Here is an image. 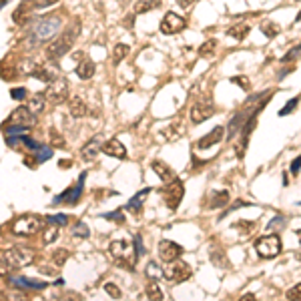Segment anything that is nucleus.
Listing matches in <instances>:
<instances>
[{
	"label": "nucleus",
	"mask_w": 301,
	"mask_h": 301,
	"mask_svg": "<svg viewBox=\"0 0 301 301\" xmlns=\"http://www.w3.org/2000/svg\"><path fill=\"white\" fill-rule=\"evenodd\" d=\"M61 29V18L54 16V14H48V16H40L38 20H34L33 26H29L26 31V42L29 46H40L44 42H50L54 40V36Z\"/></svg>",
	"instance_id": "f257e3e1"
},
{
	"label": "nucleus",
	"mask_w": 301,
	"mask_h": 301,
	"mask_svg": "<svg viewBox=\"0 0 301 301\" xmlns=\"http://www.w3.org/2000/svg\"><path fill=\"white\" fill-rule=\"evenodd\" d=\"M78 33H80V26H78V20H74V24H70L61 36H57L54 40H50V44L46 48V59L48 61H54V63L59 59H63L68 50L72 48V42L76 40Z\"/></svg>",
	"instance_id": "f03ea898"
},
{
	"label": "nucleus",
	"mask_w": 301,
	"mask_h": 301,
	"mask_svg": "<svg viewBox=\"0 0 301 301\" xmlns=\"http://www.w3.org/2000/svg\"><path fill=\"white\" fill-rule=\"evenodd\" d=\"M108 251H111V255H113L123 267L129 269V271H133L134 263L139 261V253H134L129 241H113V243L108 245Z\"/></svg>",
	"instance_id": "7ed1b4c3"
},
{
	"label": "nucleus",
	"mask_w": 301,
	"mask_h": 301,
	"mask_svg": "<svg viewBox=\"0 0 301 301\" xmlns=\"http://www.w3.org/2000/svg\"><path fill=\"white\" fill-rule=\"evenodd\" d=\"M34 261V253L31 249H20V247H12V249H4L2 251V265L10 269H20L31 265Z\"/></svg>",
	"instance_id": "20e7f679"
},
{
	"label": "nucleus",
	"mask_w": 301,
	"mask_h": 301,
	"mask_svg": "<svg viewBox=\"0 0 301 301\" xmlns=\"http://www.w3.org/2000/svg\"><path fill=\"white\" fill-rule=\"evenodd\" d=\"M281 237L277 233H271V235H263L255 241V251L259 257H265V259H273L281 253Z\"/></svg>",
	"instance_id": "39448f33"
},
{
	"label": "nucleus",
	"mask_w": 301,
	"mask_h": 301,
	"mask_svg": "<svg viewBox=\"0 0 301 301\" xmlns=\"http://www.w3.org/2000/svg\"><path fill=\"white\" fill-rule=\"evenodd\" d=\"M42 227V221L34 215H24V217H18L12 221L10 225V231L12 235H18V237H31V235L38 233Z\"/></svg>",
	"instance_id": "423d86ee"
},
{
	"label": "nucleus",
	"mask_w": 301,
	"mask_h": 301,
	"mask_svg": "<svg viewBox=\"0 0 301 301\" xmlns=\"http://www.w3.org/2000/svg\"><path fill=\"white\" fill-rule=\"evenodd\" d=\"M34 125H36V113L31 111V106H18L6 119V127H26V129H33Z\"/></svg>",
	"instance_id": "0eeeda50"
},
{
	"label": "nucleus",
	"mask_w": 301,
	"mask_h": 301,
	"mask_svg": "<svg viewBox=\"0 0 301 301\" xmlns=\"http://www.w3.org/2000/svg\"><path fill=\"white\" fill-rule=\"evenodd\" d=\"M161 195L165 199V205H167L171 211H175L179 207V203L183 201V195H185V187H183V181L181 179H173L167 187L161 189Z\"/></svg>",
	"instance_id": "6e6552de"
},
{
	"label": "nucleus",
	"mask_w": 301,
	"mask_h": 301,
	"mask_svg": "<svg viewBox=\"0 0 301 301\" xmlns=\"http://www.w3.org/2000/svg\"><path fill=\"white\" fill-rule=\"evenodd\" d=\"M193 275V271L189 267V263H185V261H171L167 263V269L163 271V277L171 281V283H183L185 279H189Z\"/></svg>",
	"instance_id": "1a4fd4ad"
},
{
	"label": "nucleus",
	"mask_w": 301,
	"mask_h": 301,
	"mask_svg": "<svg viewBox=\"0 0 301 301\" xmlns=\"http://www.w3.org/2000/svg\"><path fill=\"white\" fill-rule=\"evenodd\" d=\"M68 99V80L65 76H59L54 83L48 85L46 91V100L50 104H63Z\"/></svg>",
	"instance_id": "9d476101"
},
{
	"label": "nucleus",
	"mask_w": 301,
	"mask_h": 301,
	"mask_svg": "<svg viewBox=\"0 0 301 301\" xmlns=\"http://www.w3.org/2000/svg\"><path fill=\"white\" fill-rule=\"evenodd\" d=\"M85 179H87V173H83V175L78 177V183H76L74 187H68L65 193L57 195V197L52 199V205H74V203H78L80 195H83V185H85Z\"/></svg>",
	"instance_id": "9b49d317"
},
{
	"label": "nucleus",
	"mask_w": 301,
	"mask_h": 301,
	"mask_svg": "<svg viewBox=\"0 0 301 301\" xmlns=\"http://www.w3.org/2000/svg\"><path fill=\"white\" fill-rule=\"evenodd\" d=\"M185 26H187V20H185L183 16L175 14V12H167V14L163 16V20H161V33L169 34V36L181 33Z\"/></svg>",
	"instance_id": "f8f14e48"
},
{
	"label": "nucleus",
	"mask_w": 301,
	"mask_h": 301,
	"mask_svg": "<svg viewBox=\"0 0 301 301\" xmlns=\"http://www.w3.org/2000/svg\"><path fill=\"white\" fill-rule=\"evenodd\" d=\"M213 113H215V106H213L211 99L197 100V102L191 106V121H193L195 125H201V123L207 121Z\"/></svg>",
	"instance_id": "ddd939ff"
},
{
	"label": "nucleus",
	"mask_w": 301,
	"mask_h": 301,
	"mask_svg": "<svg viewBox=\"0 0 301 301\" xmlns=\"http://www.w3.org/2000/svg\"><path fill=\"white\" fill-rule=\"evenodd\" d=\"M181 255H183V247H181V245H177L175 241L163 239V241L159 243V257H161L165 263L177 261Z\"/></svg>",
	"instance_id": "4468645a"
},
{
	"label": "nucleus",
	"mask_w": 301,
	"mask_h": 301,
	"mask_svg": "<svg viewBox=\"0 0 301 301\" xmlns=\"http://www.w3.org/2000/svg\"><path fill=\"white\" fill-rule=\"evenodd\" d=\"M33 78H38V80H42V83H46V85H50V83H54L61 74H59V67H54V65H36V67L29 72Z\"/></svg>",
	"instance_id": "2eb2a0df"
},
{
	"label": "nucleus",
	"mask_w": 301,
	"mask_h": 301,
	"mask_svg": "<svg viewBox=\"0 0 301 301\" xmlns=\"http://www.w3.org/2000/svg\"><path fill=\"white\" fill-rule=\"evenodd\" d=\"M100 151H102L104 155H108V157H115V159H125V157H127L125 145H123L121 141H117V139H108V141L102 145Z\"/></svg>",
	"instance_id": "dca6fc26"
},
{
	"label": "nucleus",
	"mask_w": 301,
	"mask_h": 301,
	"mask_svg": "<svg viewBox=\"0 0 301 301\" xmlns=\"http://www.w3.org/2000/svg\"><path fill=\"white\" fill-rule=\"evenodd\" d=\"M223 134H225V129H223V127H215L211 133H207L205 136H201L199 141H197V149H209V147L221 143V141H223Z\"/></svg>",
	"instance_id": "f3484780"
},
{
	"label": "nucleus",
	"mask_w": 301,
	"mask_h": 301,
	"mask_svg": "<svg viewBox=\"0 0 301 301\" xmlns=\"http://www.w3.org/2000/svg\"><path fill=\"white\" fill-rule=\"evenodd\" d=\"M151 169L157 173V177L161 179V181H165V183H169V181H173L175 179V171H173V167L171 165H167V163H163V161H151Z\"/></svg>",
	"instance_id": "a211bd4d"
},
{
	"label": "nucleus",
	"mask_w": 301,
	"mask_h": 301,
	"mask_svg": "<svg viewBox=\"0 0 301 301\" xmlns=\"http://www.w3.org/2000/svg\"><path fill=\"white\" fill-rule=\"evenodd\" d=\"M10 283L18 289H44L46 287L44 281H36V279H29V277H10Z\"/></svg>",
	"instance_id": "6ab92c4d"
},
{
	"label": "nucleus",
	"mask_w": 301,
	"mask_h": 301,
	"mask_svg": "<svg viewBox=\"0 0 301 301\" xmlns=\"http://www.w3.org/2000/svg\"><path fill=\"white\" fill-rule=\"evenodd\" d=\"M68 111H70V115L74 119H83V117L89 115V104L80 99V97H74V99L68 100Z\"/></svg>",
	"instance_id": "aec40b11"
},
{
	"label": "nucleus",
	"mask_w": 301,
	"mask_h": 301,
	"mask_svg": "<svg viewBox=\"0 0 301 301\" xmlns=\"http://www.w3.org/2000/svg\"><path fill=\"white\" fill-rule=\"evenodd\" d=\"M95 70H97V65H95L91 59H83V61L78 63V67H76V74H78V78L89 80V78L95 76Z\"/></svg>",
	"instance_id": "412c9836"
},
{
	"label": "nucleus",
	"mask_w": 301,
	"mask_h": 301,
	"mask_svg": "<svg viewBox=\"0 0 301 301\" xmlns=\"http://www.w3.org/2000/svg\"><path fill=\"white\" fill-rule=\"evenodd\" d=\"M229 203V193L227 191H213L207 199V209H219Z\"/></svg>",
	"instance_id": "4be33fe9"
},
{
	"label": "nucleus",
	"mask_w": 301,
	"mask_h": 301,
	"mask_svg": "<svg viewBox=\"0 0 301 301\" xmlns=\"http://www.w3.org/2000/svg\"><path fill=\"white\" fill-rule=\"evenodd\" d=\"M31 14H33V8H31L29 4L20 2V4H18V8L12 12V20H14L16 24H24V22L31 18Z\"/></svg>",
	"instance_id": "5701e85b"
},
{
	"label": "nucleus",
	"mask_w": 301,
	"mask_h": 301,
	"mask_svg": "<svg viewBox=\"0 0 301 301\" xmlns=\"http://www.w3.org/2000/svg\"><path fill=\"white\" fill-rule=\"evenodd\" d=\"M102 145H104V143H100V136L91 139V141L83 147V159H95V157H97V151L102 149Z\"/></svg>",
	"instance_id": "b1692460"
},
{
	"label": "nucleus",
	"mask_w": 301,
	"mask_h": 301,
	"mask_svg": "<svg viewBox=\"0 0 301 301\" xmlns=\"http://www.w3.org/2000/svg\"><path fill=\"white\" fill-rule=\"evenodd\" d=\"M251 31V26L249 24H245V22H239V24H233V26H229L227 29V36H233L235 40H245L247 38V34Z\"/></svg>",
	"instance_id": "393cba45"
},
{
	"label": "nucleus",
	"mask_w": 301,
	"mask_h": 301,
	"mask_svg": "<svg viewBox=\"0 0 301 301\" xmlns=\"http://www.w3.org/2000/svg\"><path fill=\"white\" fill-rule=\"evenodd\" d=\"M151 193V187H147V189H143L141 193H136L133 199L127 203V207L125 209H129V211H133V213H136V211H141V207H143V199L147 197Z\"/></svg>",
	"instance_id": "a878e982"
},
{
	"label": "nucleus",
	"mask_w": 301,
	"mask_h": 301,
	"mask_svg": "<svg viewBox=\"0 0 301 301\" xmlns=\"http://www.w3.org/2000/svg\"><path fill=\"white\" fill-rule=\"evenodd\" d=\"M215 50H217V40H215V38L205 40V42L199 46V54L203 57V59H211V57L215 54Z\"/></svg>",
	"instance_id": "bb28decb"
},
{
	"label": "nucleus",
	"mask_w": 301,
	"mask_h": 301,
	"mask_svg": "<svg viewBox=\"0 0 301 301\" xmlns=\"http://www.w3.org/2000/svg\"><path fill=\"white\" fill-rule=\"evenodd\" d=\"M159 2H161V0H141V2H136V4H134V14L149 12V10L157 8V6H159Z\"/></svg>",
	"instance_id": "cd10ccee"
},
{
	"label": "nucleus",
	"mask_w": 301,
	"mask_h": 301,
	"mask_svg": "<svg viewBox=\"0 0 301 301\" xmlns=\"http://www.w3.org/2000/svg\"><path fill=\"white\" fill-rule=\"evenodd\" d=\"M145 293H147V297H149V299H157V301L163 299V291L159 289V285H157V281H155V279H151V281H149V285H147Z\"/></svg>",
	"instance_id": "c85d7f7f"
},
{
	"label": "nucleus",
	"mask_w": 301,
	"mask_h": 301,
	"mask_svg": "<svg viewBox=\"0 0 301 301\" xmlns=\"http://www.w3.org/2000/svg\"><path fill=\"white\" fill-rule=\"evenodd\" d=\"M261 33L265 34L267 38H275L277 34L281 33V26L275 24V22H271V20H265V22H261Z\"/></svg>",
	"instance_id": "c756f323"
},
{
	"label": "nucleus",
	"mask_w": 301,
	"mask_h": 301,
	"mask_svg": "<svg viewBox=\"0 0 301 301\" xmlns=\"http://www.w3.org/2000/svg\"><path fill=\"white\" fill-rule=\"evenodd\" d=\"M44 100H46V95H40V93L33 95L31 100H29L31 111H33V113H42V108H44Z\"/></svg>",
	"instance_id": "7c9ffc66"
},
{
	"label": "nucleus",
	"mask_w": 301,
	"mask_h": 301,
	"mask_svg": "<svg viewBox=\"0 0 301 301\" xmlns=\"http://www.w3.org/2000/svg\"><path fill=\"white\" fill-rule=\"evenodd\" d=\"M59 227H61V225H54V223H50V225H48V227L44 229V235H42V241H44L46 245L59 239V233H61V231H59Z\"/></svg>",
	"instance_id": "2f4dec72"
},
{
	"label": "nucleus",
	"mask_w": 301,
	"mask_h": 301,
	"mask_svg": "<svg viewBox=\"0 0 301 301\" xmlns=\"http://www.w3.org/2000/svg\"><path fill=\"white\" fill-rule=\"evenodd\" d=\"M211 261H213L215 265H219V267H223V269L229 267V261H227V257H225V253H223L221 249H217V253H215V251L211 253Z\"/></svg>",
	"instance_id": "473e14b6"
},
{
	"label": "nucleus",
	"mask_w": 301,
	"mask_h": 301,
	"mask_svg": "<svg viewBox=\"0 0 301 301\" xmlns=\"http://www.w3.org/2000/svg\"><path fill=\"white\" fill-rule=\"evenodd\" d=\"M127 54H129V46H127V44H117L115 50H113V59H115L117 65H119L123 59H127Z\"/></svg>",
	"instance_id": "72a5a7b5"
},
{
	"label": "nucleus",
	"mask_w": 301,
	"mask_h": 301,
	"mask_svg": "<svg viewBox=\"0 0 301 301\" xmlns=\"http://www.w3.org/2000/svg\"><path fill=\"white\" fill-rule=\"evenodd\" d=\"M72 235H76V237L85 239V237H89V235H91V229H89V225H87V223L78 221V223H74V225H72Z\"/></svg>",
	"instance_id": "f704fd0d"
},
{
	"label": "nucleus",
	"mask_w": 301,
	"mask_h": 301,
	"mask_svg": "<svg viewBox=\"0 0 301 301\" xmlns=\"http://www.w3.org/2000/svg\"><path fill=\"white\" fill-rule=\"evenodd\" d=\"M68 249H57L54 253H52V261L57 263V267H61V265H65V261L68 259Z\"/></svg>",
	"instance_id": "c9c22d12"
},
{
	"label": "nucleus",
	"mask_w": 301,
	"mask_h": 301,
	"mask_svg": "<svg viewBox=\"0 0 301 301\" xmlns=\"http://www.w3.org/2000/svg\"><path fill=\"white\" fill-rule=\"evenodd\" d=\"M145 273H147L149 279H157V277L163 275V271L159 269V265H157L155 261H149V265H147V269H145Z\"/></svg>",
	"instance_id": "e433bc0d"
},
{
	"label": "nucleus",
	"mask_w": 301,
	"mask_h": 301,
	"mask_svg": "<svg viewBox=\"0 0 301 301\" xmlns=\"http://www.w3.org/2000/svg\"><path fill=\"white\" fill-rule=\"evenodd\" d=\"M163 134H167L169 136L167 141H177V139L183 134V127H179V125H171Z\"/></svg>",
	"instance_id": "4c0bfd02"
},
{
	"label": "nucleus",
	"mask_w": 301,
	"mask_h": 301,
	"mask_svg": "<svg viewBox=\"0 0 301 301\" xmlns=\"http://www.w3.org/2000/svg\"><path fill=\"white\" fill-rule=\"evenodd\" d=\"M102 219H111V221H115V223H125V215H123V211L121 209H117V211H113V213H104L102 215Z\"/></svg>",
	"instance_id": "58836bf2"
},
{
	"label": "nucleus",
	"mask_w": 301,
	"mask_h": 301,
	"mask_svg": "<svg viewBox=\"0 0 301 301\" xmlns=\"http://www.w3.org/2000/svg\"><path fill=\"white\" fill-rule=\"evenodd\" d=\"M297 104H299V99H291V100H287V104H285V108H281L277 115L279 117H287L289 113H293L295 108H297Z\"/></svg>",
	"instance_id": "ea45409f"
},
{
	"label": "nucleus",
	"mask_w": 301,
	"mask_h": 301,
	"mask_svg": "<svg viewBox=\"0 0 301 301\" xmlns=\"http://www.w3.org/2000/svg\"><path fill=\"white\" fill-rule=\"evenodd\" d=\"M68 219H70V217H68V215H63V213H59V215H48V217H46V221H48V223H54V225H67Z\"/></svg>",
	"instance_id": "a19ab883"
},
{
	"label": "nucleus",
	"mask_w": 301,
	"mask_h": 301,
	"mask_svg": "<svg viewBox=\"0 0 301 301\" xmlns=\"http://www.w3.org/2000/svg\"><path fill=\"white\" fill-rule=\"evenodd\" d=\"M104 291H106L113 299H121V295H123V293H121V289H119L115 283H104Z\"/></svg>",
	"instance_id": "79ce46f5"
},
{
	"label": "nucleus",
	"mask_w": 301,
	"mask_h": 301,
	"mask_svg": "<svg viewBox=\"0 0 301 301\" xmlns=\"http://www.w3.org/2000/svg\"><path fill=\"white\" fill-rule=\"evenodd\" d=\"M10 97H12L14 100H24L26 97H29V91H26L24 87H16V89L10 91Z\"/></svg>",
	"instance_id": "37998d69"
},
{
	"label": "nucleus",
	"mask_w": 301,
	"mask_h": 301,
	"mask_svg": "<svg viewBox=\"0 0 301 301\" xmlns=\"http://www.w3.org/2000/svg\"><path fill=\"white\" fill-rule=\"evenodd\" d=\"M299 50H301V42L297 44V46H293V48H291V50H289V52H287V54L281 59V63H291V61H293V59L299 54Z\"/></svg>",
	"instance_id": "c03bdc74"
},
{
	"label": "nucleus",
	"mask_w": 301,
	"mask_h": 301,
	"mask_svg": "<svg viewBox=\"0 0 301 301\" xmlns=\"http://www.w3.org/2000/svg\"><path fill=\"white\" fill-rule=\"evenodd\" d=\"M287 299H301V283L293 285V287L287 291Z\"/></svg>",
	"instance_id": "a18cd8bd"
},
{
	"label": "nucleus",
	"mask_w": 301,
	"mask_h": 301,
	"mask_svg": "<svg viewBox=\"0 0 301 301\" xmlns=\"http://www.w3.org/2000/svg\"><path fill=\"white\" fill-rule=\"evenodd\" d=\"M231 83L239 85L243 91H249V87H251V85H249V80H247V78H243V76H233V78H231Z\"/></svg>",
	"instance_id": "49530a36"
},
{
	"label": "nucleus",
	"mask_w": 301,
	"mask_h": 301,
	"mask_svg": "<svg viewBox=\"0 0 301 301\" xmlns=\"http://www.w3.org/2000/svg\"><path fill=\"white\" fill-rule=\"evenodd\" d=\"M59 0H36L34 2V10H40V8H46V6H52V4H57Z\"/></svg>",
	"instance_id": "de8ad7c7"
},
{
	"label": "nucleus",
	"mask_w": 301,
	"mask_h": 301,
	"mask_svg": "<svg viewBox=\"0 0 301 301\" xmlns=\"http://www.w3.org/2000/svg\"><path fill=\"white\" fill-rule=\"evenodd\" d=\"M285 223H287V221H285L283 217H275V219H273V221L267 225V229H275V227H281V229H283V227H285Z\"/></svg>",
	"instance_id": "09e8293b"
},
{
	"label": "nucleus",
	"mask_w": 301,
	"mask_h": 301,
	"mask_svg": "<svg viewBox=\"0 0 301 301\" xmlns=\"http://www.w3.org/2000/svg\"><path fill=\"white\" fill-rule=\"evenodd\" d=\"M50 136H52V147H65V141H63V136L59 133H54V131H50Z\"/></svg>",
	"instance_id": "8fccbe9b"
},
{
	"label": "nucleus",
	"mask_w": 301,
	"mask_h": 301,
	"mask_svg": "<svg viewBox=\"0 0 301 301\" xmlns=\"http://www.w3.org/2000/svg\"><path fill=\"white\" fill-rule=\"evenodd\" d=\"M301 169V155H297V159L291 161V175H297Z\"/></svg>",
	"instance_id": "3c124183"
},
{
	"label": "nucleus",
	"mask_w": 301,
	"mask_h": 301,
	"mask_svg": "<svg viewBox=\"0 0 301 301\" xmlns=\"http://www.w3.org/2000/svg\"><path fill=\"white\" fill-rule=\"evenodd\" d=\"M193 2H195V0H177V4H179L181 8H189Z\"/></svg>",
	"instance_id": "603ef678"
},
{
	"label": "nucleus",
	"mask_w": 301,
	"mask_h": 301,
	"mask_svg": "<svg viewBox=\"0 0 301 301\" xmlns=\"http://www.w3.org/2000/svg\"><path fill=\"white\" fill-rule=\"evenodd\" d=\"M253 299H255L253 293H245V295H241V301H253Z\"/></svg>",
	"instance_id": "864d4df0"
},
{
	"label": "nucleus",
	"mask_w": 301,
	"mask_h": 301,
	"mask_svg": "<svg viewBox=\"0 0 301 301\" xmlns=\"http://www.w3.org/2000/svg\"><path fill=\"white\" fill-rule=\"evenodd\" d=\"M72 61L80 63V61H83V52H74V54H72Z\"/></svg>",
	"instance_id": "5fc2aeb1"
},
{
	"label": "nucleus",
	"mask_w": 301,
	"mask_h": 301,
	"mask_svg": "<svg viewBox=\"0 0 301 301\" xmlns=\"http://www.w3.org/2000/svg\"><path fill=\"white\" fill-rule=\"evenodd\" d=\"M299 20H301V12L297 14V16H295V22H299Z\"/></svg>",
	"instance_id": "6e6d98bb"
},
{
	"label": "nucleus",
	"mask_w": 301,
	"mask_h": 301,
	"mask_svg": "<svg viewBox=\"0 0 301 301\" xmlns=\"http://www.w3.org/2000/svg\"><path fill=\"white\" fill-rule=\"evenodd\" d=\"M6 2H8V0H0V4H2V6H6Z\"/></svg>",
	"instance_id": "4d7b16f0"
},
{
	"label": "nucleus",
	"mask_w": 301,
	"mask_h": 301,
	"mask_svg": "<svg viewBox=\"0 0 301 301\" xmlns=\"http://www.w3.org/2000/svg\"><path fill=\"white\" fill-rule=\"evenodd\" d=\"M295 235H297V237H299V243H301V229H299V231H297V233H295Z\"/></svg>",
	"instance_id": "13d9d810"
}]
</instances>
